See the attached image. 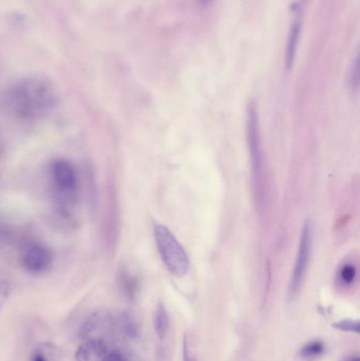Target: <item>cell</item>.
<instances>
[{
	"mask_svg": "<svg viewBox=\"0 0 360 361\" xmlns=\"http://www.w3.org/2000/svg\"><path fill=\"white\" fill-rule=\"evenodd\" d=\"M59 102V93L50 79L41 75L25 77L12 85L3 95L7 113L21 121H36L47 116Z\"/></svg>",
	"mask_w": 360,
	"mask_h": 361,
	"instance_id": "1",
	"label": "cell"
},
{
	"mask_svg": "<svg viewBox=\"0 0 360 361\" xmlns=\"http://www.w3.org/2000/svg\"><path fill=\"white\" fill-rule=\"evenodd\" d=\"M154 240L160 256L168 271L176 277H184L191 267L189 255L169 228L156 224L153 228Z\"/></svg>",
	"mask_w": 360,
	"mask_h": 361,
	"instance_id": "2",
	"label": "cell"
},
{
	"mask_svg": "<svg viewBox=\"0 0 360 361\" xmlns=\"http://www.w3.org/2000/svg\"><path fill=\"white\" fill-rule=\"evenodd\" d=\"M247 142H248L251 166H252L253 183H254L255 199L260 203L264 192V172H263V156L261 149L260 131H259L258 111L253 103L248 105L246 114Z\"/></svg>",
	"mask_w": 360,
	"mask_h": 361,
	"instance_id": "3",
	"label": "cell"
},
{
	"mask_svg": "<svg viewBox=\"0 0 360 361\" xmlns=\"http://www.w3.org/2000/svg\"><path fill=\"white\" fill-rule=\"evenodd\" d=\"M50 174L59 207L67 209L66 206L70 205L74 198L78 183L76 170L68 160L56 158L51 163Z\"/></svg>",
	"mask_w": 360,
	"mask_h": 361,
	"instance_id": "4",
	"label": "cell"
},
{
	"mask_svg": "<svg viewBox=\"0 0 360 361\" xmlns=\"http://www.w3.org/2000/svg\"><path fill=\"white\" fill-rule=\"evenodd\" d=\"M313 228L310 221L306 222L302 227L300 236L299 249L297 254L296 263L293 271L292 280L290 285V298L298 296L302 287L306 271H308V261H310V251H312Z\"/></svg>",
	"mask_w": 360,
	"mask_h": 361,
	"instance_id": "5",
	"label": "cell"
},
{
	"mask_svg": "<svg viewBox=\"0 0 360 361\" xmlns=\"http://www.w3.org/2000/svg\"><path fill=\"white\" fill-rule=\"evenodd\" d=\"M52 253L47 246L39 242H30L21 253V265L33 275L45 273L52 265Z\"/></svg>",
	"mask_w": 360,
	"mask_h": 361,
	"instance_id": "6",
	"label": "cell"
},
{
	"mask_svg": "<svg viewBox=\"0 0 360 361\" xmlns=\"http://www.w3.org/2000/svg\"><path fill=\"white\" fill-rule=\"evenodd\" d=\"M105 313H96L88 319L83 327L82 336L85 340H102L107 330L110 329L112 319Z\"/></svg>",
	"mask_w": 360,
	"mask_h": 361,
	"instance_id": "7",
	"label": "cell"
},
{
	"mask_svg": "<svg viewBox=\"0 0 360 361\" xmlns=\"http://www.w3.org/2000/svg\"><path fill=\"white\" fill-rule=\"evenodd\" d=\"M108 348L102 340H85L75 353L76 361H106Z\"/></svg>",
	"mask_w": 360,
	"mask_h": 361,
	"instance_id": "8",
	"label": "cell"
},
{
	"mask_svg": "<svg viewBox=\"0 0 360 361\" xmlns=\"http://www.w3.org/2000/svg\"><path fill=\"white\" fill-rule=\"evenodd\" d=\"M153 327L158 337L161 339L165 338L168 327H169V317H168L165 307L161 303L156 307L154 311Z\"/></svg>",
	"mask_w": 360,
	"mask_h": 361,
	"instance_id": "9",
	"label": "cell"
},
{
	"mask_svg": "<svg viewBox=\"0 0 360 361\" xmlns=\"http://www.w3.org/2000/svg\"><path fill=\"white\" fill-rule=\"evenodd\" d=\"M300 25H301V23H300L299 19L293 21L290 37H288V52H286V65H288V68L292 67L293 61H294L295 52H296L298 39H299Z\"/></svg>",
	"mask_w": 360,
	"mask_h": 361,
	"instance_id": "10",
	"label": "cell"
},
{
	"mask_svg": "<svg viewBox=\"0 0 360 361\" xmlns=\"http://www.w3.org/2000/svg\"><path fill=\"white\" fill-rule=\"evenodd\" d=\"M324 352V346L320 342H312L302 350V355L306 357L318 356Z\"/></svg>",
	"mask_w": 360,
	"mask_h": 361,
	"instance_id": "11",
	"label": "cell"
},
{
	"mask_svg": "<svg viewBox=\"0 0 360 361\" xmlns=\"http://www.w3.org/2000/svg\"><path fill=\"white\" fill-rule=\"evenodd\" d=\"M356 276V269L353 265H344L340 271V278L344 283L350 285V283L353 282L354 279H355Z\"/></svg>",
	"mask_w": 360,
	"mask_h": 361,
	"instance_id": "12",
	"label": "cell"
},
{
	"mask_svg": "<svg viewBox=\"0 0 360 361\" xmlns=\"http://www.w3.org/2000/svg\"><path fill=\"white\" fill-rule=\"evenodd\" d=\"M334 327H337L338 330L348 331V332H359V323L358 321L343 320L333 324Z\"/></svg>",
	"mask_w": 360,
	"mask_h": 361,
	"instance_id": "13",
	"label": "cell"
},
{
	"mask_svg": "<svg viewBox=\"0 0 360 361\" xmlns=\"http://www.w3.org/2000/svg\"><path fill=\"white\" fill-rule=\"evenodd\" d=\"M11 295V285L8 281L0 280V309L7 302Z\"/></svg>",
	"mask_w": 360,
	"mask_h": 361,
	"instance_id": "14",
	"label": "cell"
},
{
	"mask_svg": "<svg viewBox=\"0 0 360 361\" xmlns=\"http://www.w3.org/2000/svg\"><path fill=\"white\" fill-rule=\"evenodd\" d=\"M183 361H197V359L189 352V344L186 339L183 342Z\"/></svg>",
	"mask_w": 360,
	"mask_h": 361,
	"instance_id": "15",
	"label": "cell"
},
{
	"mask_svg": "<svg viewBox=\"0 0 360 361\" xmlns=\"http://www.w3.org/2000/svg\"><path fill=\"white\" fill-rule=\"evenodd\" d=\"M106 361H126V359L118 351H112V352L108 353Z\"/></svg>",
	"mask_w": 360,
	"mask_h": 361,
	"instance_id": "16",
	"label": "cell"
},
{
	"mask_svg": "<svg viewBox=\"0 0 360 361\" xmlns=\"http://www.w3.org/2000/svg\"><path fill=\"white\" fill-rule=\"evenodd\" d=\"M32 361H47L45 360V357L43 356L41 354H35L34 356H33Z\"/></svg>",
	"mask_w": 360,
	"mask_h": 361,
	"instance_id": "17",
	"label": "cell"
},
{
	"mask_svg": "<svg viewBox=\"0 0 360 361\" xmlns=\"http://www.w3.org/2000/svg\"><path fill=\"white\" fill-rule=\"evenodd\" d=\"M349 361H360V360L358 358H353V359H351V360H349Z\"/></svg>",
	"mask_w": 360,
	"mask_h": 361,
	"instance_id": "18",
	"label": "cell"
}]
</instances>
